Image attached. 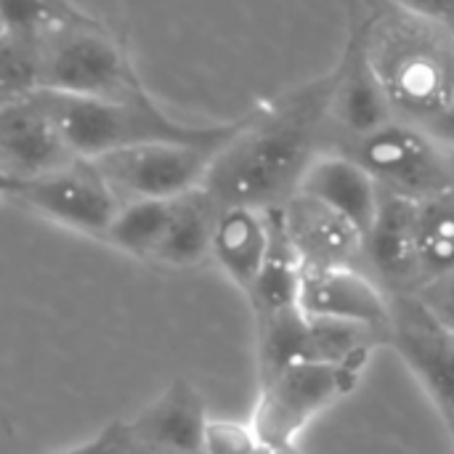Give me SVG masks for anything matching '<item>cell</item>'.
Returning a JSON list of instances; mask_svg holds the SVG:
<instances>
[{"instance_id": "obj_15", "label": "cell", "mask_w": 454, "mask_h": 454, "mask_svg": "<svg viewBox=\"0 0 454 454\" xmlns=\"http://www.w3.org/2000/svg\"><path fill=\"white\" fill-rule=\"evenodd\" d=\"M301 194L333 207L362 234L370 231L383 200L378 181L348 152H322L306 170Z\"/></svg>"}, {"instance_id": "obj_1", "label": "cell", "mask_w": 454, "mask_h": 454, "mask_svg": "<svg viewBox=\"0 0 454 454\" xmlns=\"http://www.w3.org/2000/svg\"><path fill=\"white\" fill-rule=\"evenodd\" d=\"M333 74L306 85L290 98L247 114L242 130L218 152L205 192L218 207H285L322 154L319 130L330 112Z\"/></svg>"}, {"instance_id": "obj_21", "label": "cell", "mask_w": 454, "mask_h": 454, "mask_svg": "<svg viewBox=\"0 0 454 454\" xmlns=\"http://www.w3.org/2000/svg\"><path fill=\"white\" fill-rule=\"evenodd\" d=\"M418 245L423 287L454 274V189L420 202ZM420 287V290H423Z\"/></svg>"}, {"instance_id": "obj_9", "label": "cell", "mask_w": 454, "mask_h": 454, "mask_svg": "<svg viewBox=\"0 0 454 454\" xmlns=\"http://www.w3.org/2000/svg\"><path fill=\"white\" fill-rule=\"evenodd\" d=\"M418 386L454 426V333L423 303L418 293L394 295L386 338Z\"/></svg>"}, {"instance_id": "obj_28", "label": "cell", "mask_w": 454, "mask_h": 454, "mask_svg": "<svg viewBox=\"0 0 454 454\" xmlns=\"http://www.w3.org/2000/svg\"><path fill=\"white\" fill-rule=\"evenodd\" d=\"M444 146H450V149H454V101L452 106L442 114V117H436L431 125H426Z\"/></svg>"}, {"instance_id": "obj_20", "label": "cell", "mask_w": 454, "mask_h": 454, "mask_svg": "<svg viewBox=\"0 0 454 454\" xmlns=\"http://www.w3.org/2000/svg\"><path fill=\"white\" fill-rule=\"evenodd\" d=\"M173 200H128L120 205L104 242L125 255L154 261L165 239Z\"/></svg>"}, {"instance_id": "obj_3", "label": "cell", "mask_w": 454, "mask_h": 454, "mask_svg": "<svg viewBox=\"0 0 454 454\" xmlns=\"http://www.w3.org/2000/svg\"><path fill=\"white\" fill-rule=\"evenodd\" d=\"M51 112L80 160H98L112 152L146 144H210L226 146L247 117L218 125L184 122L168 114L149 93L130 98H77L53 90L35 93Z\"/></svg>"}, {"instance_id": "obj_31", "label": "cell", "mask_w": 454, "mask_h": 454, "mask_svg": "<svg viewBox=\"0 0 454 454\" xmlns=\"http://www.w3.org/2000/svg\"><path fill=\"white\" fill-rule=\"evenodd\" d=\"M450 431H452V436H454V426H450Z\"/></svg>"}, {"instance_id": "obj_18", "label": "cell", "mask_w": 454, "mask_h": 454, "mask_svg": "<svg viewBox=\"0 0 454 454\" xmlns=\"http://www.w3.org/2000/svg\"><path fill=\"white\" fill-rule=\"evenodd\" d=\"M306 263L293 245L282 213L271 210V247L255 287L247 301L253 306V317H269L293 306H301V285H303Z\"/></svg>"}, {"instance_id": "obj_13", "label": "cell", "mask_w": 454, "mask_h": 454, "mask_svg": "<svg viewBox=\"0 0 454 454\" xmlns=\"http://www.w3.org/2000/svg\"><path fill=\"white\" fill-rule=\"evenodd\" d=\"M279 213L309 269L364 263V234L333 207L298 192Z\"/></svg>"}, {"instance_id": "obj_6", "label": "cell", "mask_w": 454, "mask_h": 454, "mask_svg": "<svg viewBox=\"0 0 454 454\" xmlns=\"http://www.w3.org/2000/svg\"><path fill=\"white\" fill-rule=\"evenodd\" d=\"M383 192L426 202L454 189V165L444 146L426 125L391 120L375 133L356 138L348 152Z\"/></svg>"}, {"instance_id": "obj_12", "label": "cell", "mask_w": 454, "mask_h": 454, "mask_svg": "<svg viewBox=\"0 0 454 454\" xmlns=\"http://www.w3.org/2000/svg\"><path fill=\"white\" fill-rule=\"evenodd\" d=\"M391 301L394 298L362 266H306L301 309L309 317L362 325L388 338Z\"/></svg>"}, {"instance_id": "obj_8", "label": "cell", "mask_w": 454, "mask_h": 454, "mask_svg": "<svg viewBox=\"0 0 454 454\" xmlns=\"http://www.w3.org/2000/svg\"><path fill=\"white\" fill-rule=\"evenodd\" d=\"M221 149L210 144H146L90 162L122 202L178 200L205 186Z\"/></svg>"}, {"instance_id": "obj_22", "label": "cell", "mask_w": 454, "mask_h": 454, "mask_svg": "<svg viewBox=\"0 0 454 454\" xmlns=\"http://www.w3.org/2000/svg\"><path fill=\"white\" fill-rule=\"evenodd\" d=\"M3 8V35L45 43L59 29L88 21L61 0H0Z\"/></svg>"}, {"instance_id": "obj_14", "label": "cell", "mask_w": 454, "mask_h": 454, "mask_svg": "<svg viewBox=\"0 0 454 454\" xmlns=\"http://www.w3.org/2000/svg\"><path fill=\"white\" fill-rule=\"evenodd\" d=\"M330 112H333V120L354 141L364 138V136L375 133L378 128L388 125L391 120H396L388 93H386L380 77L375 74L359 35L348 43L346 56H343L338 72L333 74Z\"/></svg>"}, {"instance_id": "obj_19", "label": "cell", "mask_w": 454, "mask_h": 454, "mask_svg": "<svg viewBox=\"0 0 454 454\" xmlns=\"http://www.w3.org/2000/svg\"><path fill=\"white\" fill-rule=\"evenodd\" d=\"M210 415L192 386H173L168 388L157 404L144 415L141 428L162 447L173 450H202V431Z\"/></svg>"}, {"instance_id": "obj_26", "label": "cell", "mask_w": 454, "mask_h": 454, "mask_svg": "<svg viewBox=\"0 0 454 454\" xmlns=\"http://www.w3.org/2000/svg\"><path fill=\"white\" fill-rule=\"evenodd\" d=\"M125 439H128V428L120 423H109L106 428L96 431L90 439L72 444L61 454H120V450L125 447Z\"/></svg>"}, {"instance_id": "obj_4", "label": "cell", "mask_w": 454, "mask_h": 454, "mask_svg": "<svg viewBox=\"0 0 454 454\" xmlns=\"http://www.w3.org/2000/svg\"><path fill=\"white\" fill-rule=\"evenodd\" d=\"M367 364L301 362L261 383L250 420L269 450H298L301 434L362 383Z\"/></svg>"}, {"instance_id": "obj_29", "label": "cell", "mask_w": 454, "mask_h": 454, "mask_svg": "<svg viewBox=\"0 0 454 454\" xmlns=\"http://www.w3.org/2000/svg\"><path fill=\"white\" fill-rule=\"evenodd\" d=\"M261 454H301V452H298V450H269V447H266Z\"/></svg>"}, {"instance_id": "obj_10", "label": "cell", "mask_w": 454, "mask_h": 454, "mask_svg": "<svg viewBox=\"0 0 454 454\" xmlns=\"http://www.w3.org/2000/svg\"><path fill=\"white\" fill-rule=\"evenodd\" d=\"M80 157L51 112L32 93L0 106V178L27 181L61 170Z\"/></svg>"}, {"instance_id": "obj_27", "label": "cell", "mask_w": 454, "mask_h": 454, "mask_svg": "<svg viewBox=\"0 0 454 454\" xmlns=\"http://www.w3.org/2000/svg\"><path fill=\"white\" fill-rule=\"evenodd\" d=\"M394 3L454 29V0H394Z\"/></svg>"}, {"instance_id": "obj_2", "label": "cell", "mask_w": 454, "mask_h": 454, "mask_svg": "<svg viewBox=\"0 0 454 454\" xmlns=\"http://www.w3.org/2000/svg\"><path fill=\"white\" fill-rule=\"evenodd\" d=\"M359 37L396 117L431 125L452 106L454 29L378 0Z\"/></svg>"}, {"instance_id": "obj_7", "label": "cell", "mask_w": 454, "mask_h": 454, "mask_svg": "<svg viewBox=\"0 0 454 454\" xmlns=\"http://www.w3.org/2000/svg\"><path fill=\"white\" fill-rule=\"evenodd\" d=\"M3 197L19 207L59 223L64 229L104 239L122 200L106 184L90 160H77L61 170L40 178L5 181L0 178Z\"/></svg>"}, {"instance_id": "obj_24", "label": "cell", "mask_w": 454, "mask_h": 454, "mask_svg": "<svg viewBox=\"0 0 454 454\" xmlns=\"http://www.w3.org/2000/svg\"><path fill=\"white\" fill-rule=\"evenodd\" d=\"M266 450L253 420L207 418L202 431V454H261Z\"/></svg>"}, {"instance_id": "obj_17", "label": "cell", "mask_w": 454, "mask_h": 454, "mask_svg": "<svg viewBox=\"0 0 454 454\" xmlns=\"http://www.w3.org/2000/svg\"><path fill=\"white\" fill-rule=\"evenodd\" d=\"M218 213L221 207L205 192V186L173 200L170 223L154 261L173 269L200 266L205 258H210Z\"/></svg>"}, {"instance_id": "obj_5", "label": "cell", "mask_w": 454, "mask_h": 454, "mask_svg": "<svg viewBox=\"0 0 454 454\" xmlns=\"http://www.w3.org/2000/svg\"><path fill=\"white\" fill-rule=\"evenodd\" d=\"M77 98L146 93L128 53L96 21H77L43 43V88Z\"/></svg>"}, {"instance_id": "obj_25", "label": "cell", "mask_w": 454, "mask_h": 454, "mask_svg": "<svg viewBox=\"0 0 454 454\" xmlns=\"http://www.w3.org/2000/svg\"><path fill=\"white\" fill-rule=\"evenodd\" d=\"M423 303L454 333V274L428 282L420 293Z\"/></svg>"}, {"instance_id": "obj_30", "label": "cell", "mask_w": 454, "mask_h": 454, "mask_svg": "<svg viewBox=\"0 0 454 454\" xmlns=\"http://www.w3.org/2000/svg\"><path fill=\"white\" fill-rule=\"evenodd\" d=\"M450 152H452V165H454V149H450Z\"/></svg>"}, {"instance_id": "obj_16", "label": "cell", "mask_w": 454, "mask_h": 454, "mask_svg": "<svg viewBox=\"0 0 454 454\" xmlns=\"http://www.w3.org/2000/svg\"><path fill=\"white\" fill-rule=\"evenodd\" d=\"M271 247V210L229 205L221 207L210 258L226 274V279L245 295L255 287L261 269Z\"/></svg>"}, {"instance_id": "obj_11", "label": "cell", "mask_w": 454, "mask_h": 454, "mask_svg": "<svg viewBox=\"0 0 454 454\" xmlns=\"http://www.w3.org/2000/svg\"><path fill=\"white\" fill-rule=\"evenodd\" d=\"M420 202L383 192L378 215L364 234V271L394 298L420 293V245H418Z\"/></svg>"}, {"instance_id": "obj_23", "label": "cell", "mask_w": 454, "mask_h": 454, "mask_svg": "<svg viewBox=\"0 0 454 454\" xmlns=\"http://www.w3.org/2000/svg\"><path fill=\"white\" fill-rule=\"evenodd\" d=\"M3 101H16L43 88V43L3 35L0 53Z\"/></svg>"}]
</instances>
